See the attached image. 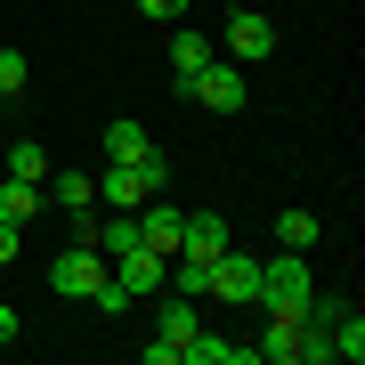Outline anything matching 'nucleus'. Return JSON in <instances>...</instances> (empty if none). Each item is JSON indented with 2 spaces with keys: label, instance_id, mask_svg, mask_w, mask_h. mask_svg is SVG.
<instances>
[{
  "label": "nucleus",
  "instance_id": "nucleus-7",
  "mask_svg": "<svg viewBox=\"0 0 365 365\" xmlns=\"http://www.w3.org/2000/svg\"><path fill=\"white\" fill-rule=\"evenodd\" d=\"M179 365H252V341H227V333H187L179 341Z\"/></svg>",
  "mask_w": 365,
  "mask_h": 365
},
{
  "label": "nucleus",
  "instance_id": "nucleus-17",
  "mask_svg": "<svg viewBox=\"0 0 365 365\" xmlns=\"http://www.w3.org/2000/svg\"><path fill=\"white\" fill-rule=\"evenodd\" d=\"M9 179H33V187H41V179H49V146L16 138V146H9Z\"/></svg>",
  "mask_w": 365,
  "mask_h": 365
},
{
  "label": "nucleus",
  "instance_id": "nucleus-23",
  "mask_svg": "<svg viewBox=\"0 0 365 365\" xmlns=\"http://www.w3.org/2000/svg\"><path fill=\"white\" fill-rule=\"evenodd\" d=\"M9 341H16V309L0 300V349H9Z\"/></svg>",
  "mask_w": 365,
  "mask_h": 365
},
{
  "label": "nucleus",
  "instance_id": "nucleus-1",
  "mask_svg": "<svg viewBox=\"0 0 365 365\" xmlns=\"http://www.w3.org/2000/svg\"><path fill=\"white\" fill-rule=\"evenodd\" d=\"M309 292H317V276H309V260L276 244V260H260V292H252V300H260L268 317H300V309H309Z\"/></svg>",
  "mask_w": 365,
  "mask_h": 365
},
{
  "label": "nucleus",
  "instance_id": "nucleus-15",
  "mask_svg": "<svg viewBox=\"0 0 365 365\" xmlns=\"http://www.w3.org/2000/svg\"><path fill=\"white\" fill-rule=\"evenodd\" d=\"M90 244L106 252V260H122V252L138 244V211H114V220H106V211H98V235H90Z\"/></svg>",
  "mask_w": 365,
  "mask_h": 365
},
{
  "label": "nucleus",
  "instance_id": "nucleus-21",
  "mask_svg": "<svg viewBox=\"0 0 365 365\" xmlns=\"http://www.w3.org/2000/svg\"><path fill=\"white\" fill-rule=\"evenodd\" d=\"M138 16H155V25H179V16H187V0H138Z\"/></svg>",
  "mask_w": 365,
  "mask_h": 365
},
{
  "label": "nucleus",
  "instance_id": "nucleus-13",
  "mask_svg": "<svg viewBox=\"0 0 365 365\" xmlns=\"http://www.w3.org/2000/svg\"><path fill=\"white\" fill-rule=\"evenodd\" d=\"M41 187H49V203H57V211H81V203H98V179H90V170H49Z\"/></svg>",
  "mask_w": 365,
  "mask_h": 365
},
{
  "label": "nucleus",
  "instance_id": "nucleus-16",
  "mask_svg": "<svg viewBox=\"0 0 365 365\" xmlns=\"http://www.w3.org/2000/svg\"><path fill=\"white\" fill-rule=\"evenodd\" d=\"M155 155V138L138 130V122H114V130H106V163H146Z\"/></svg>",
  "mask_w": 365,
  "mask_h": 365
},
{
  "label": "nucleus",
  "instance_id": "nucleus-12",
  "mask_svg": "<svg viewBox=\"0 0 365 365\" xmlns=\"http://www.w3.org/2000/svg\"><path fill=\"white\" fill-rule=\"evenodd\" d=\"M203 57H220V49H211V33H195V25H170V73H195L203 66Z\"/></svg>",
  "mask_w": 365,
  "mask_h": 365
},
{
  "label": "nucleus",
  "instance_id": "nucleus-14",
  "mask_svg": "<svg viewBox=\"0 0 365 365\" xmlns=\"http://www.w3.org/2000/svg\"><path fill=\"white\" fill-rule=\"evenodd\" d=\"M0 220H9V227H33L41 220V187L33 179H0Z\"/></svg>",
  "mask_w": 365,
  "mask_h": 365
},
{
  "label": "nucleus",
  "instance_id": "nucleus-19",
  "mask_svg": "<svg viewBox=\"0 0 365 365\" xmlns=\"http://www.w3.org/2000/svg\"><path fill=\"white\" fill-rule=\"evenodd\" d=\"M333 357H349V365L365 357V317H357V309H349V317L333 325Z\"/></svg>",
  "mask_w": 365,
  "mask_h": 365
},
{
  "label": "nucleus",
  "instance_id": "nucleus-3",
  "mask_svg": "<svg viewBox=\"0 0 365 365\" xmlns=\"http://www.w3.org/2000/svg\"><path fill=\"white\" fill-rule=\"evenodd\" d=\"M179 98H195V106H211V114H244L252 81L235 73V66H220V57H203V66H195V73L179 81Z\"/></svg>",
  "mask_w": 365,
  "mask_h": 365
},
{
  "label": "nucleus",
  "instance_id": "nucleus-18",
  "mask_svg": "<svg viewBox=\"0 0 365 365\" xmlns=\"http://www.w3.org/2000/svg\"><path fill=\"white\" fill-rule=\"evenodd\" d=\"M276 244H284V252H309L317 244V211H276Z\"/></svg>",
  "mask_w": 365,
  "mask_h": 365
},
{
  "label": "nucleus",
  "instance_id": "nucleus-20",
  "mask_svg": "<svg viewBox=\"0 0 365 365\" xmlns=\"http://www.w3.org/2000/svg\"><path fill=\"white\" fill-rule=\"evenodd\" d=\"M9 98H25V57L0 49V106H9Z\"/></svg>",
  "mask_w": 365,
  "mask_h": 365
},
{
  "label": "nucleus",
  "instance_id": "nucleus-2",
  "mask_svg": "<svg viewBox=\"0 0 365 365\" xmlns=\"http://www.w3.org/2000/svg\"><path fill=\"white\" fill-rule=\"evenodd\" d=\"M170 187V163H163V146L146 163H106L98 170V203H114V211H138L146 195H163Z\"/></svg>",
  "mask_w": 365,
  "mask_h": 365
},
{
  "label": "nucleus",
  "instance_id": "nucleus-4",
  "mask_svg": "<svg viewBox=\"0 0 365 365\" xmlns=\"http://www.w3.org/2000/svg\"><path fill=\"white\" fill-rule=\"evenodd\" d=\"M98 284H106V252H98V244H66V252L49 260V292H66V300H90Z\"/></svg>",
  "mask_w": 365,
  "mask_h": 365
},
{
  "label": "nucleus",
  "instance_id": "nucleus-22",
  "mask_svg": "<svg viewBox=\"0 0 365 365\" xmlns=\"http://www.w3.org/2000/svg\"><path fill=\"white\" fill-rule=\"evenodd\" d=\"M16 252H25V227H9V220H0V268H9Z\"/></svg>",
  "mask_w": 365,
  "mask_h": 365
},
{
  "label": "nucleus",
  "instance_id": "nucleus-11",
  "mask_svg": "<svg viewBox=\"0 0 365 365\" xmlns=\"http://www.w3.org/2000/svg\"><path fill=\"white\" fill-rule=\"evenodd\" d=\"M300 349H309V341H300V317H276V325L252 341V357H260V365H300Z\"/></svg>",
  "mask_w": 365,
  "mask_h": 365
},
{
  "label": "nucleus",
  "instance_id": "nucleus-9",
  "mask_svg": "<svg viewBox=\"0 0 365 365\" xmlns=\"http://www.w3.org/2000/svg\"><path fill=\"white\" fill-rule=\"evenodd\" d=\"M179 220H187V211H170L163 195H146V203H138V244L170 260V252H179Z\"/></svg>",
  "mask_w": 365,
  "mask_h": 365
},
{
  "label": "nucleus",
  "instance_id": "nucleus-8",
  "mask_svg": "<svg viewBox=\"0 0 365 365\" xmlns=\"http://www.w3.org/2000/svg\"><path fill=\"white\" fill-rule=\"evenodd\" d=\"M179 252H187V260H220V252H227V220H220V211H187V220H179Z\"/></svg>",
  "mask_w": 365,
  "mask_h": 365
},
{
  "label": "nucleus",
  "instance_id": "nucleus-5",
  "mask_svg": "<svg viewBox=\"0 0 365 365\" xmlns=\"http://www.w3.org/2000/svg\"><path fill=\"white\" fill-rule=\"evenodd\" d=\"M106 268H114V284L130 292V300H155L163 276H170V260H163V252H146V244H130L122 260H106Z\"/></svg>",
  "mask_w": 365,
  "mask_h": 365
},
{
  "label": "nucleus",
  "instance_id": "nucleus-6",
  "mask_svg": "<svg viewBox=\"0 0 365 365\" xmlns=\"http://www.w3.org/2000/svg\"><path fill=\"white\" fill-rule=\"evenodd\" d=\"M260 292V260H244V252H220V260H211V300H252Z\"/></svg>",
  "mask_w": 365,
  "mask_h": 365
},
{
  "label": "nucleus",
  "instance_id": "nucleus-10",
  "mask_svg": "<svg viewBox=\"0 0 365 365\" xmlns=\"http://www.w3.org/2000/svg\"><path fill=\"white\" fill-rule=\"evenodd\" d=\"M227 49L252 66V57H268V49H276V25H268V16H252V9H235V16H227Z\"/></svg>",
  "mask_w": 365,
  "mask_h": 365
}]
</instances>
